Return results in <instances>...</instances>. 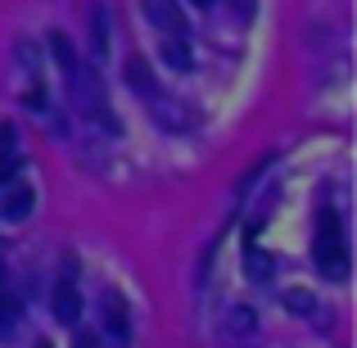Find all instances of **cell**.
<instances>
[{
    "label": "cell",
    "instance_id": "6da1fadb",
    "mask_svg": "<svg viewBox=\"0 0 357 348\" xmlns=\"http://www.w3.org/2000/svg\"><path fill=\"white\" fill-rule=\"evenodd\" d=\"M317 271H321L326 280H344L349 276V244H344V227H340V213L326 209L321 222H317Z\"/></svg>",
    "mask_w": 357,
    "mask_h": 348
},
{
    "label": "cell",
    "instance_id": "7a4b0ae2",
    "mask_svg": "<svg viewBox=\"0 0 357 348\" xmlns=\"http://www.w3.org/2000/svg\"><path fill=\"white\" fill-rule=\"evenodd\" d=\"M100 335L109 340V348L131 344V312H127V298L118 289H105V298H100Z\"/></svg>",
    "mask_w": 357,
    "mask_h": 348
},
{
    "label": "cell",
    "instance_id": "3957f363",
    "mask_svg": "<svg viewBox=\"0 0 357 348\" xmlns=\"http://www.w3.org/2000/svg\"><path fill=\"white\" fill-rule=\"evenodd\" d=\"M32 209H36V190L23 181V172L9 176V181L0 186V218H5V222H27Z\"/></svg>",
    "mask_w": 357,
    "mask_h": 348
},
{
    "label": "cell",
    "instance_id": "277c9868",
    "mask_svg": "<svg viewBox=\"0 0 357 348\" xmlns=\"http://www.w3.org/2000/svg\"><path fill=\"white\" fill-rule=\"evenodd\" d=\"M145 18H149V23H154L163 36H185V32H190L176 0H145Z\"/></svg>",
    "mask_w": 357,
    "mask_h": 348
},
{
    "label": "cell",
    "instance_id": "5b68a950",
    "mask_svg": "<svg viewBox=\"0 0 357 348\" xmlns=\"http://www.w3.org/2000/svg\"><path fill=\"white\" fill-rule=\"evenodd\" d=\"M50 308H54V317H59L63 326H77V317H82V294H77V285H73V280H59V285H54Z\"/></svg>",
    "mask_w": 357,
    "mask_h": 348
},
{
    "label": "cell",
    "instance_id": "8992f818",
    "mask_svg": "<svg viewBox=\"0 0 357 348\" xmlns=\"http://www.w3.org/2000/svg\"><path fill=\"white\" fill-rule=\"evenodd\" d=\"M122 73H127V86L136 91V96H145V100H149V96H158V82H154V73H149V63H145V59H136V54H131Z\"/></svg>",
    "mask_w": 357,
    "mask_h": 348
},
{
    "label": "cell",
    "instance_id": "52a82bcc",
    "mask_svg": "<svg viewBox=\"0 0 357 348\" xmlns=\"http://www.w3.org/2000/svg\"><path fill=\"white\" fill-rule=\"evenodd\" d=\"M91 45H96V54H100V59L109 54V14H105V5H96V9H91Z\"/></svg>",
    "mask_w": 357,
    "mask_h": 348
},
{
    "label": "cell",
    "instance_id": "ba28073f",
    "mask_svg": "<svg viewBox=\"0 0 357 348\" xmlns=\"http://www.w3.org/2000/svg\"><path fill=\"white\" fill-rule=\"evenodd\" d=\"M244 276H249V280H271V253L244 249Z\"/></svg>",
    "mask_w": 357,
    "mask_h": 348
},
{
    "label": "cell",
    "instance_id": "9c48e42d",
    "mask_svg": "<svg viewBox=\"0 0 357 348\" xmlns=\"http://www.w3.org/2000/svg\"><path fill=\"white\" fill-rule=\"evenodd\" d=\"M163 59L172 63V68H181V73L190 68L195 59H190V45H185V36H167V41H163Z\"/></svg>",
    "mask_w": 357,
    "mask_h": 348
},
{
    "label": "cell",
    "instance_id": "30bf717a",
    "mask_svg": "<svg viewBox=\"0 0 357 348\" xmlns=\"http://www.w3.org/2000/svg\"><path fill=\"white\" fill-rule=\"evenodd\" d=\"M149 105H154V114H158V122H163V127H185V109L181 105H167L163 96H149Z\"/></svg>",
    "mask_w": 357,
    "mask_h": 348
},
{
    "label": "cell",
    "instance_id": "8fae6325",
    "mask_svg": "<svg viewBox=\"0 0 357 348\" xmlns=\"http://www.w3.org/2000/svg\"><path fill=\"white\" fill-rule=\"evenodd\" d=\"M227 331L231 335H253V331H258V312H253V308H231Z\"/></svg>",
    "mask_w": 357,
    "mask_h": 348
},
{
    "label": "cell",
    "instance_id": "7c38bea8",
    "mask_svg": "<svg viewBox=\"0 0 357 348\" xmlns=\"http://www.w3.org/2000/svg\"><path fill=\"white\" fill-rule=\"evenodd\" d=\"M280 303H285L289 312H298V317H312L317 312V298L307 294V289H285V294H280Z\"/></svg>",
    "mask_w": 357,
    "mask_h": 348
},
{
    "label": "cell",
    "instance_id": "4fadbf2b",
    "mask_svg": "<svg viewBox=\"0 0 357 348\" xmlns=\"http://www.w3.org/2000/svg\"><path fill=\"white\" fill-rule=\"evenodd\" d=\"M50 50H54V59H59V63H63L68 73H73V68L82 63V59H77V50H73V41H68L63 32H50Z\"/></svg>",
    "mask_w": 357,
    "mask_h": 348
},
{
    "label": "cell",
    "instance_id": "5bb4252c",
    "mask_svg": "<svg viewBox=\"0 0 357 348\" xmlns=\"http://www.w3.org/2000/svg\"><path fill=\"white\" fill-rule=\"evenodd\" d=\"M14 326H18V303L9 294H0V340L14 335Z\"/></svg>",
    "mask_w": 357,
    "mask_h": 348
},
{
    "label": "cell",
    "instance_id": "9a60e30c",
    "mask_svg": "<svg viewBox=\"0 0 357 348\" xmlns=\"http://www.w3.org/2000/svg\"><path fill=\"white\" fill-rule=\"evenodd\" d=\"M23 172V163H18V154H9V158H0V186L9 181V176H18Z\"/></svg>",
    "mask_w": 357,
    "mask_h": 348
},
{
    "label": "cell",
    "instance_id": "2e32d148",
    "mask_svg": "<svg viewBox=\"0 0 357 348\" xmlns=\"http://www.w3.org/2000/svg\"><path fill=\"white\" fill-rule=\"evenodd\" d=\"M73 348H96V335H91V331H77V340H73Z\"/></svg>",
    "mask_w": 357,
    "mask_h": 348
},
{
    "label": "cell",
    "instance_id": "e0dca14e",
    "mask_svg": "<svg viewBox=\"0 0 357 348\" xmlns=\"http://www.w3.org/2000/svg\"><path fill=\"white\" fill-rule=\"evenodd\" d=\"M190 5H199V9H213V5H218V0H190Z\"/></svg>",
    "mask_w": 357,
    "mask_h": 348
},
{
    "label": "cell",
    "instance_id": "ac0fdd59",
    "mask_svg": "<svg viewBox=\"0 0 357 348\" xmlns=\"http://www.w3.org/2000/svg\"><path fill=\"white\" fill-rule=\"evenodd\" d=\"M32 348H54V344H50V340H36V344H32Z\"/></svg>",
    "mask_w": 357,
    "mask_h": 348
}]
</instances>
